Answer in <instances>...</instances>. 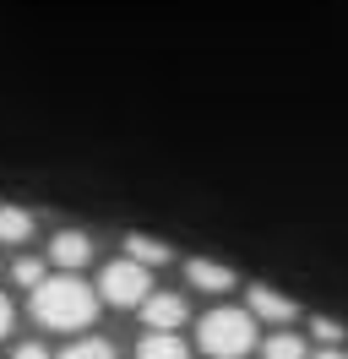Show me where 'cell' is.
Listing matches in <instances>:
<instances>
[{
  "mask_svg": "<svg viewBox=\"0 0 348 359\" xmlns=\"http://www.w3.org/2000/svg\"><path fill=\"white\" fill-rule=\"evenodd\" d=\"M185 278H191V289H201V294H229L239 283L223 262H207V256H191V262H185Z\"/></svg>",
  "mask_w": 348,
  "mask_h": 359,
  "instance_id": "6",
  "label": "cell"
},
{
  "mask_svg": "<svg viewBox=\"0 0 348 359\" xmlns=\"http://www.w3.org/2000/svg\"><path fill=\"white\" fill-rule=\"evenodd\" d=\"M33 229H39V218H33L27 207L0 202V240H6V245H22V240H33Z\"/></svg>",
  "mask_w": 348,
  "mask_h": 359,
  "instance_id": "8",
  "label": "cell"
},
{
  "mask_svg": "<svg viewBox=\"0 0 348 359\" xmlns=\"http://www.w3.org/2000/svg\"><path fill=\"white\" fill-rule=\"evenodd\" d=\"M11 359H49V348H44V343H17Z\"/></svg>",
  "mask_w": 348,
  "mask_h": 359,
  "instance_id": "15",
  "label": "cell"
},
{
  "mask_svg": "<svg viewBox=\"0 0 348 359\" xmlns=\"http://www.w3.org/2000/svg\"><path fill=\"white\" fill-rule=\"evenodd\" d=\"M196 343L207 359H245L256 348V316L250 311H207L201 327H196Z\"/></svg>",
  "mask_w": 348,
  "mask_h": 359,
  "instance_id": "2",
  "label": "cell"
},
{
  "mask_svg": "<svg viewBox=\"0 0 348 359\" xmlns=\"http://www.w3.org/2000/svg\"><path fill=\"white\" fill-rule=\"evenodd\" d=\"M250 316H256V321H278V327H288V321L300 316V305H294L288 294L267 289V283H256V289H250Z\"/></svg>",
  "mask_w": 348,
  "mask_h": 359,
  "instance_id": "7",
  "label": "cell"
},
{
  "mask_svg": "<svg viewBox=\"0 0 348 359\" xmlns=\"http://www.w3.org/2000/svg\"><path fill=\"white\" fill-rule=\"evenodd\" d=\"M136 359H191V348L180 343V332H152L147 327V337L136 343Z\"/></svg>",
  "mask_w": 348,
  "mask_h": 359,
  "instance_id": "9",
  "label": "cell"
},
{
  "mask_svg": "<svg viewBox=\"0 0 348 359\" xmlns=\"http://www.w3.org/2000/svg\"><path fill=\"white\" fill-rule=\"evenodd\" d=\"M11 278H17L22 289H39V283H44V262H39V256H22L17 267H11Z\"/></svg>",
  "mask_w": 348,
  "mask_h": 359,
  "instance_id": "13",
  "label": "cell"
},
{
  "mask_svg": "<svg viewBox=\"0 0 348 359\" xmlns=\"http://www.w3.org/2000/svg\"><path fill=\"white\" fill-rule=\"evenodd\" d=\"M11 321H17V311H11V299H6V294H0V337L11 332Z\"/></svg>",
  "mask_w": 348,
  "mask_h": 359,
  "instance_id": "16",
  "label": "cell"
},
{
  "mask_svg": "<svg viewBox=\"0 0 348 359\" xmlns=\"http://www.w3.org/2000/svg\"><path fill=\"white\" fill-rule=\"evenodd\" d=\"M98 299L104 294L87 289L76 272H60V278H44L39 289H33V316H39V327H49V332H82V327H93V316H98Z\"/></svg>",
  "mask_w": 348,
  "mask_h": 359,
  "instance_id": "1",
  "label": "cell"
},
{
  "mask_svg": "<svg viewBox=\"0 0 348 359\" xmlns=\"http://www.w3.org/2000/svg\"><path fill=\"white\" fill-rule=\"evenodd\" d=\"M185 316H191V305H185L180 294H147V299H142V321H147L152 332H180Z\"/></svg>",
  "mask_w": 348,
  "mask_h": 359,
  "instance_id": "4",
  "label": "cell"
},
{
  "mask_svg": "<svg viewBox=\"0 0 348 359\" xmlns=\"http://www.w3.org/2000/svg\"><path fill=\"white\" fill-rule=\"evenodd\" d=\"M267 359H304V343L294 332H272L267 337Z\"/></svg>",
  "mask_w": 348,
  "mask_h": 359,
  "instance_id": "11",
  "label": "cell"
},
{
  "mask_svg": "<svg viewBox=\"0 0 348 359\" xmlns=\"http://www.w3.org/2000/svg\"><path fill=\"white\" fill-rule=\"evenodd\" d=\"M49 262H55V267H65V272L87 267V262H93V240H87L82 229H60V234L49 240Z\"/></svg>",
  "mask_w": 348,
  "mask_h": 359,
  "instance_id": "5",
  "label": "cell"
},
{
  "mask_svg": "<svg viewBox=\"0 0 348 359\" xmlns=\"http://www.w3.org/2000/svg\"><path fill=\"white\" fill-rule=\"evenodd\" d=\"M310 332L321 337V343H337V337H343V321H326V316H316V327H310Z\"/></svg>",
  "mask_w": 348,
  "mask_h": 359,
  "instance_id": "14",
  "label": "cell"
},
{
  "mask_svg": "<svg viewBox=\"0 0 348 359\" xmlns=\"http://www.w3.org/2000/svg\"><path fill=\"white\" fill-rule=\"evenodd\" d=\"M310 359H348V354H337L332 343H321V354H310Z\"/></svg>",
  "mask_w": 348,
  "mask_h": 359,
  "instance_id": "17",
  "label": "cell"
},
{
  "mask_svg": "<svg viewBox=\"0 0 348 359\" xmlns=\"http://www.w3.org/2000/svg\"><path fill=\"white\" fill-rule=\"evenodd\" d=\"M126 256H136L142 267H163L174 250L163 245V240H147V234H126Z\"/></svg>",
  "mask_w": 348,
  "mask_h": 359,
  "instance_id": "10",
  "label": "cell"
},
{
  "mask_svg": "<svg viewBox=\"0 0 348 359\" xmlns=\"http://www.w3.org/2000/svg\"><path fill=\"white\" fill-rule=\"evenodd\" d=\"M98 294H104L109 305H120V311H130V305H142L152 294V278L147 267L136 262V256H126V262H109L104 278H98Z\"/></svg>",
  "mask_w": 348,
  "mask_h": 359,
  "instance_id": "3",
  "label": "cell"
},
{
  "mask_svg": "<svg viewBox=\"0 0 348 359\" xmlns=\"http://www.w3.org/2000/svg\"><path fill=\"white\" fill-rule=\"evenodd\" d=\"M60 359H114V348H109L104 337H82V343H71Z\"/></svg>",
  "mask_w": 348,
  "mask_h": 359,
  "instance_id": "12",
  "label": "cell"
}]
</instances>
